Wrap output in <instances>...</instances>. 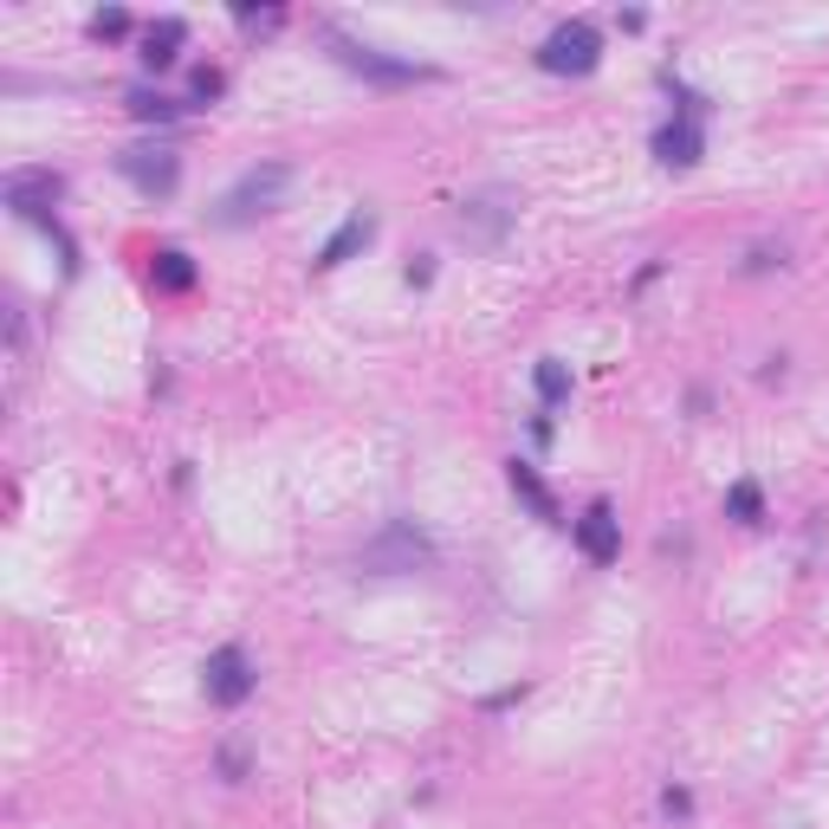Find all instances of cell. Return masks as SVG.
<instances>
[{
    "instance_id": "6da1fadb",
    "label": "cell",
    "mask_w": 829,
    "mask_h": 829,
    "mask_svg": "<svg viewBox=\"0 0 829 829\" xmlns=\"http://www.w3.org/2000/svg\"><path fill=\"white\" fill-rule=\"evenodd\" d=\"M435 565V538L414 526V519H389V526L357 551V570L370 577H402V570H428Z\"/></svg>"
},
{
    "instance_id": "7a4b0ae2",
    "label": "cell",
    "mask_w": 829,
    "mask_h": 829,
    "mask_svg": "<svg viewBox=\"0 0 829 829\" xmlns=\"http://www.w3.org/2000/svg\"><path fill=\"white\" fill-rule=\"evenodd\" d=\"M286 189H292V169H286V162H260V169H247V176H240V182L221 194L214 227H247V221H260V214H272V208L286 201Z\"/></svg>"
},
{
    "instance_id": "3957f363",
    "label": "cell",
    "mask_w": 829,
    "mask_h": 829,
    "mask_svg": "<svg viewBox=\"0 0 829 829\" xmlns=\"http://www.w3.org/2000/svg\"><path fill=\"white\" fill-rule=\"evenodd\" d=\"M538 66H545V72H558V78L597 72V66H603V33H597L590 20H565L558 33L538 46Z\"/></svg>"
},
{
    "instance_id": "277c9868",
    "label": "cell",
    "mask_w": 829,
    "mask_h": 829,
    "mask_svg": "<svg viewBox=\"0 0 829 829\" xmlns=\"http://www.w3.org/2000/svg\"><path fill=\"white\" fill-rule=\"evenodd\" d=\"M324 39L338 46V59L350 66L357 78H370V84H421V78H435V66H414V59H389L377 46H363V39L338 33V27H324Z\"/></svg>"
},
{
    "instance_id": "5b68a950",
    "label": "cell",
    "mask_w": 829,
    "mask_h": 829,
    "mask_svg": "<svg viewBox=\"0 0 829 829\" xmlns=\"http://www.w3.org/2000/svg\"><path fill=\"white\" fill-rule=\"evenodd\" d=\"M117 176L143 194V201H169V194H176V182H182V156L162 150V143H156V150L143 143V150H123V156H117Z\"/></svg>"
},
{
    "instance_id": "8992f818",
    "label": "cell",
    "mask_w": 829,
    "mask_h": 829,
    "mask_svg": "<svg viewBox=\"0 0 829 829\" xmlns=\"http://www.w3.org/2000/svg\"><path fill=\"white\" fill-rule=\"evenodd\" d=\"M201 687H208L214 707H247L253 700V661H247V648H214L208 668H201Z\"/></svg>"
},
{
    "instance_id": "52a82bcc",
    "label": "cell",
    "mask_w": 829,
    "mask_h": 829,
    "mask_svg": "<svg viewBox=\"0 0 829 829\" xmlns=\"http://www.w3.org/2000/svg\"><path fill=\"white\" fill-rule=\"evenodd\" d=\"M59 194H66V176H52V169H13V176H7V208H13L20 221H46V227H52L46 208H52Z\"/></svg>"
},
{
    "instance_id": "ba28073f",
    "label": "cell",
    "mask_w": 829,
    "mask_h": 829,
    "mask_svg": "<svg viewBox=\"0 0 829 829\" xmlns=\"http://www.w3.org/2000/svg\"><path fill=\"white\" fill-rule=\"evenodd\" d=\"M460 227H467V240L499 247V240H506V227H512V194L487 189V194H473V201H460Z\"/></svg>"
},
{
    "instance_id": "9c48e42d",
    "label": "cell",
    "mask_w": 829,
    "mask_h": 829,
    "mask_svg": "<svg viewBox=\"0 0 829 829\" xmlns=\"http://www.w3.org/2000/svg\"><path fill=\"white\" fill-rule=\"evenodd\" d=\"M570 531H577V551H583L590 565H616V551H622V519L609 512L603 499H597V506H590Z\"/></svg>"
},
{
    "instance_id": "30bf717a",
    "label": "cell",
    "mask_w": 829,
    "mask_h": 829,
    "mask_svg": "<svg viewBox=\"0 0 829 829\" xmlns=\"http://www.w3.org/2000/svg\"><path fill=\"white\" fill-rule=\"evenodd\" d=\"M707 150V137H700V123L693 117H675V123H661V137H655V156L668 162V169H693Z\"/></svg>"
},
{
    "instance_id": "8fae6325",
    "label": "cell",
    "mask_w": 829,
    "mask_h": 829,
    "mask_svg": "<svg viewBox=\"0 0 829 829\" xmlns=\"http://www.w3.org/2000/svg\"><path fill=\"white\" fill-rule=\"evenodd\" d=\"M370 240H377V214H370V208H350V214H343V227L331 233V240H324L318 266L331 272V266H343L350 253H357V247H370Z\"/></svg>"
},
{
    "instance_id": "7c38bea8",
    "label": "cell",
    "mask_w": 829,
    "mask_h": 829,
    "mask_svg": "<svg viewBox=\"0 0 829 829\" xmlns=\"http://www.w3.org/2000/svg\"><path fill=\"white\" fill-rule=\"evenodd\" d=\"M506 480H512V492L526 499V506H531V512H538V519H545V526H565V512H558V499H551V487L538 480V467H531V460H506Z\"/></svg>"
},
{
    "instance_id": "4fadbf2b",
    "label": "cell",
    "mask_w": 829,
    "mask_h": 829,
    "mask_svg": "<svg viewBox=\"0 0 829 829\" xmlns=\"http://www.w3.org/2000/svg\"><path fill=\"white\" fill-rule=\"evenodd\" d=\"M182 39H189V27H182V20L169 13V20H156L150 33H143V52H137V59H143L150 72H162V66H176V52H182Z\"/></svg>"
},
{
    "instance_id": "5bb4252c",
    "label": "cell",
    "mask_w": 829,
    "mask_h": 829,
    "mask_svg": "<svg viewBox=\"0 0 829 829\" xmlns=\"http://www.w3.org/2000/svg\"><path fill=\"white\" fill-rule=\"evenodd\" d=\"M123 104H130V117H137V123H176V117H182V104H176V98H162V91H130Z\"/></svg>"
},
{
    "instance_id": "9a60e30c",
    "label": "cell",
    "mask_w": 829,
    "mask_h": 829,
    "mask_svg": "<svg viewBox=\"0 0 829 829\" xmlns=\"http://www.w3.org/2000/svg\"><path fill=\"white\" fill-rule=\"evenodd\" d=\"M531 382H538V402H545V409H558V402L570 396V370L558 363V357H545V363L531 370Z\"/></svg>"
},
{
    "instance_id": "2e32d148",
    "label": "cell",
    "mask_w": 829,
    "mask_h": 829,
    "mask_svg": "<svg viewBox=\"0 0 829 829\" xmlns=\"http://www.w3.org/2000/svg\"><path fill=\"white\" fill-rule=\"evenodd\" d=\"M156 286H162V292H189V286H194L189 253H176V247H169V253H156Z\"/></svg>"
},
{
    "instance_id": "e0dca14e",
    "label": "cell",
    "mask_w": 829,
    "mask_h": 829,
    "mask_svg": "<svg viewBox=\"0 0 829 829\" xmlns=\"http://www.w3.org/2000/svg\"><path fill=\"white\" fill-rule=\"evenodd\" d=\"M758 512H765V492H758V480H739V487L726 492V519H739V526H758Z\"/></svg>"
},
{
    "instance_id": "ac0fdd59",
    "label": "cell",
    "mask_w": 829,
    "mask_h": 829,
    "mask_svg": "<svg viewBox=\"0 0 829 829\" xmlns=\"http://www.w3.org/2000/svg\"><path fill=\"white\" fill-rule=\"evenodd\" d=\"M91 33H98V39H123V33H130V13H123V7H104V13L91 20Z\"/></svg>"
},
{
    "instance_id": "d6986e66",
    "label": "cell",
    "mask_w": 829,
    "mask_h": 829,
    "mask_svg": "<svg viewBox=\"0 0 829 829\" xmlns=\"http://www.w3.org/2000/svg\"><path fill=\"white\" fill-rule=\"evenodd\" d=\"M279 20H286L279 7H240V27H247V33H272Z\"/></svg>"
},
{
    "instance_id": "ffe728a7",
    "label": "cell",
    "mask_w": 829,
    "mask_h": 829,
    "mask_svg": "<svg viewBox=\"0 0 829 829\" xmlns=\"http://www.w3.org/2000/svg\"><path fill=\"white\" fill-rule=\"evenodd\" d=\"M227 91V78L214 72V66H201V72H194V98H221Z\"/></svg>"
},
{
    "instance_id": "44dd1931",
    "label": "cell",
    "mask_w": 829,
    "mask_h": 829,
    "mask_svg": "<svg viewBox=\"0 0 829 829\" xmlns=\"http://www.w3.org/2000/svg\"><path fill=\"white\" fill-rule=\"evenodd\" d=\"M661 810H668V817H687V810H693V797H687V791H675V785H668V791H661Z\"/></svg>"
}]
</instances>
